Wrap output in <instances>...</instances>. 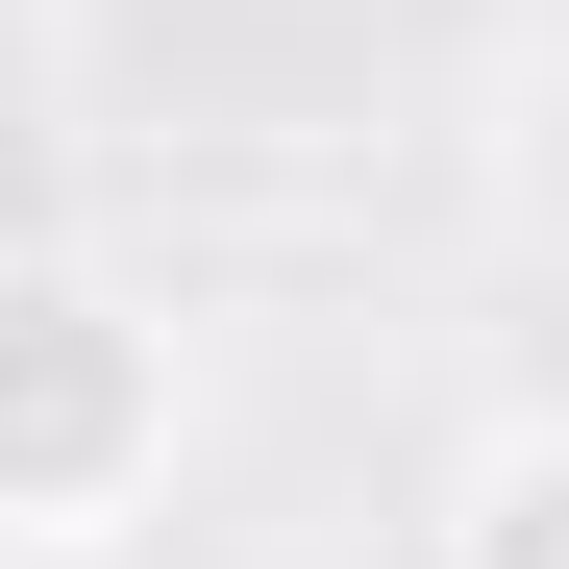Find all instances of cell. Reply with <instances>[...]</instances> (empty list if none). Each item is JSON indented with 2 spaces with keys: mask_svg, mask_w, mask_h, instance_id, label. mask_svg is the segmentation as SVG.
Here are the masks:
<instances>
[{
  "mask_svg": "<svg viewBox=\"0 0 569 569\" xmlns=\"http://www.w3.org/2000/svg\"><path fill=\"white\" fill-rule=\"evenodd\" d=\"M173 322L100 248H0V569H74L173 496Z\"/></svg>",
  "mask_w": 569,
  "mask_h": 569,
  "instance_id": "1",
  "label": "cell"
},
{
  "mask_svg": "<svg viewBox=\"0 0 569 569\" xmlns=\"http://www.w3.org/2000/svg\"><path fill=\"white\" fill-rule=\"evenodd\" d=\"M74 124V0H0V173Z\"/></svg>",
  "mask_w": 569,
  "mask_h": 569,
  "instance_id": "3",
  "label": "cell"
},
{
  "mask_svg": "<svg viewBox=\"0 0 569 569\" xmlns=\"http://www.w3.org/2000/svg\"><path fill=\"white\" fill-rule=\"evenodd\" d=\"M421 569H569V421L545 397H496L446 446V520H421Z\"/></svg>",
  "mask_w": 569,
  "mask_h": 569,
  "instance_id": "2",
  "label": "cell"
}]
</instances>
